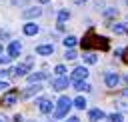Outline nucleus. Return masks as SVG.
<instances>
[{
	"label": "nucleus",
	"mask_w": 128,
	"mask_h": 122,
	"mask_svg": "<svg viewBox=\"0 0 128 122\" xmlns=\"http://www.w3.org/2000/svg\"><path fill=\"white\" fill-rule=\"evenodd\" d=\"M40 14H42L40 8H26V10H22V18H36Z\"/></svg>",
	"instance_id": "f8f14e48"
},
{
	"label": "nucleus",
	"mask_w": 128,
	"mask_h": 122,
	"mask_svg": "<svg viewBox=\"0 0 128 122\" xmlns=\"http://www.w3.org/2000/svg\"><path fill=\"white\" fill-rule=\"evenodd\" d=\"M10 74H14V70H10V68H2L0 70V78H8Z\"/></svg>",
	"instance_id": "5701e85b"
},
{
	"label": "nucleus",
	"mask_w": 128,
	"mask_h": 122,
	"mask_svg": "<svg viewBox=\"0 0 128 122\" xmlns=\"http://www.w3.org/2000/svg\"><path fill=\"white\" fill-rule=\"evenodd\" d=\"M104 82H106V86H110V88H114L118 82H120V78H118V74H114V72H108L106 76H104Z\"/></svg>",
	"instance_id": "6e6552de"
},
{
	"label": "nucleus",
	"mask_w": 128,
	"mask_h": 122,
	"mask_svg": "<svg viewBox=\"0 0 128 122\" xmlns=\"http://www.w3.org/2000/svg\"><path fill=\"white\" fill-rule=\"evenodd\" d=\"M10 60H12L10 56H2V54H0V64H8Z\"/></svg>",
	"instance_id": "a878e982"
},
{
	"label": "nucleus",
	"mask_w": 128,
	"mask_h": 122,
	"mask_svg": "<svg viewBox=\"0 0 128 122\" xmlns=\"http://www.w3.org/2000/svg\"><path fill=\"white\" fill-rule=\"evenodd\" d=\"M54 72H56V74H58V78H60V76H64V72H66V68H64L62 64H58V66L54 68Z\"/></svg>",
	"instance_id": "b1692460"
},
{
	"label": "nucleus",
	"mask_w": 128,
	"mask_h": 122,
	"mask_svg": "<svg viewBox=\"0 0 128 122\" xmlns=\"http://www.w3.org/2000/svg\"><path fill=\"white\" fill-rule=\"evenodd\" d=\"M18 96H20V92H18L16 88H10L8 92H4V98H2L0 104H4V106H14L16 100H18Z\"/></svg>",
	"instance_id": "7ed1b4c3"
},
{
	"label": "nucleus",
	"mask_w": 128,
	"mask_h": 122,
	"mask_svg": "<svg viewBox=\"0 0 128 122\" xmlns=\"http://www.w3.org/2000/svg\"><path fill=\"white\" fill-rule=\"evenodd\" d=\"M108 120H110V122H122V114H120V112H114V114L108 116Z\"/></svg>",
	"instance_id": "412c9836"
},
{
	"label": "nucleus",
	"mask_w": 128,
	"mask_h": 122,
	"mask_svg": "<svg viewBox=\"0 0 128 122\" xmlns=\"http://www.w3.org/2000/svg\"><path fill=\"white\" fill-rule=\"evenodd\" d=\"M82 50H90V48H100V50H108V38L98 36L94 30H88L86 36L82 38Z\"/></svg>",
	"instance_id": "f257e3e1"
},
{
	"label": "nucleus",
	"mask_w": 128,
	"mask_h": 122,
	"mask_svg": "<svg viewBox=\"0 0 128 122\" xmlns=\"http://www.w3.org/2000/svg\"><path fill=\"white\" fill-rule=\"evenodd\" d=\"M0 52H2V44H0Z\"/></svg>",
	"instance_id": "c9c22d12"
},
{
	"label": "nucleus",
	"mask_w": 128,
	"mask_h": 122,
	"mask_svg": "<svg viewBox=\"0 0 128 122\" xmlns=\"http://www.w3.org/2000/svg\"><path fill=\"white\" fill-rule=\"evenodd\" d=\"M74 106H76V108H80V110H84V106H86V100H84L82 96H78V98L74 100Z\"/></svg>",
	"instance_id": "aec40b11"
},
{
	"label": "nucleus",
	"mask_w": 128,
	"mask_h": 122,
	"mask_svg": "<svg viewBox=\"0 0 128 122\" xmlns=\"http://www.w3.org/2000/svg\"><path fill=\"white\" fill-rule=\"evenodd\" d=\"M76 2H78V4H80V2H84V0H76Z\"/></svg>",
	"instance_id": "72a5a7b5"
},
{
	"label": "nucleus",
	"mask_w": 128,
	"mask_h": 122,
	"mask_svg": "<svg viewBox=\"0 0 128 122\" xmlns=\"http://www.w3.org/2000/svg\"><path fill=\"white\" fill-rule=\"evenodd\" d=\"M40 90H42V88H40V84H36V86L32 84V86H28V88H26V90L22 92V96H24V98H30V96H34V94H38Z\"/></svg>",
	"instance_id": "4468645a"
},
{
	"label": "nucleus",
	"mask_w": 128,
	"mask_h": 122,
	"mask_svg": "<svg viewBox=\"0 0 128 122\" xmlns=\"http://www.w3.org/2000/svg\"><path fill=\"white\" fill-rule=\"evenodd\" d=\"M112 30H114L116 34H124V26H122V24H114V26H112Z\"/></svg>",
	"instance_id": "393cba45"
},
{
	"label": "nucleus",
	"mask_w": 128,
	"mask_h": 122,
	"mask_svg": "<svg viewBox=\"0 0 128 122\" xmlns=\"http://www.w3.org/2000/svg\"><path fill=\"white\" fill-rule=\"evenodd\" d=\"M82 58H84V62H86V64H96V60H98L94 54H84Z\"/></svg>",
	"instance_id": "6ab92c4d"
},
{
	"label": "nucleus",
	"mask_w": 128,
	"mask_h": 122,
	"mask_svg": "<svg viewBox=\"0 0 128 122\" xmlns=\"http://www.w3.org/2000/svg\"><path fill=\"white\" fill-rule=\"evenodd\" d=\"M70 106H72V100H70L68 96H60V98H58V102H56V110H54V114H52V116H54L56 120L64 118V116L68 114Z\"/></svg>",
	"instance_id": "f03ea898"
},
{
	"label": "nucleus",
	"mask_w": 128,
	"mask_h": 122,
	"mask_svg": "<svg viewBox=\"0 0 128 122\" xmlns=\"http://www.w3.org/2000/svg\"><path fill=\"white\" fill-rule=\"evenodd\" d=\"M66 122H80V118H78V116H70Z\"/></svg>",
	"instance_id": "bb28decb"
},
{
	"label": "nucleus",
	"mask_w": 128,
	"mask_h": 122,
	"mask_svg": "<svg viewBox=\"0 0 128 122\" xmlns=\"http://www.w3.org/2000/svg\"><path fill=\"white\" fill-rule=\"evenodd\" d=\"M64 58H66V60H74V58H76V52H74L72 48H66V54H64Z\"/></svg>",
	"instance_id": "4be33fe9"
},
{
	"label": "nucleus",
	"mask_w": 128,
	"mask_h": 122,
	"mask_svg": "<svg viewBox=\"0 0 128 122\" xmlns=\"http://www.w3.org/2000/svg\"><path fill=\"white\" fill-rule=\"evenodd\" d=\"M52 52H54V46H52V44H42V46L36 48V54H40V56H48V54H52Z\"/></svg>",
	"instance_id": "ddd939ff"
},
{
	"label": "nucleus",
	"mask_w": 128,
	"mask_h": 122,
	"mask_svg": "<svg viewBox=\"0 0 128 122\" xmlns=\"http://www.w3.org/2000/svg\"><path fill=\"white\" fill-rule=\"evenodd\" d=\"M74 88L80 90V92H82V90L88 92V90H90V84H88V82H74Z\"/></svg>",
	"instance_id": "f3484780"
},
{
	"label": "nucleus",
	"mask_w": 128,
	"mask_h": 122,
	"mask_svg": "<svg viewBox=\"0 0 128 122\" xmlns=\"http://www.w3.org/2000/svg\"><path fill=\"white\" fill-rule=\"evenodd\" d=\"M44 78H48L46 72H32V74H28V82H30V84H34V82L38 84V82H42Z\"/></svg>",
	"instance_id": "0eeeda50"
},
{
	"label": "nucleus",
	"mask_w": 128,
	"mask_h": 122,
	"mask_svg": "<svg viewBox=\"0 0 128 122\" xmlns=\"http://www.w3.org/2000/svg\"><path fill=\"white\" fill-rule=\"evenodd\" d=\"M18 54H20V42L14 40V42H10V46H8V56H10V58H16Z\"/></svg>",
	"instance_id": "1a4fd4ad"
},
{
	"label": "nucleus",
	"mask_w": 128,
	"mask_h": 122,
	"mask_svg": "<svg viewBox=\"0 0 128 122\" xmlns=\"http://www.w3.org/2000/svg\"><path fill=\"white\" fill-rule=\"evenodd\" d=\"M0 122H4V118H2V116H0Z\"/></svg>",
	"instance_id": "f704fd0d"
},
{
	"label": "nucleus",
	"mask_w": 128,
	"mask_h": 122,
	"mask_svg": "<svg viewBox=\"0 0 128 122\" xmlns=\"http://www.w3.org/2000/svg\"><path fill=\"white\" fill-rule=\"evenodd\" d=\"M32 68V58H28L26 62H22V64H18L16 68H14V74H18V76H22V74H26L28 70Z\"/></svg>",
	"instance_id": "39448f33"
},
{
	"label": "nucleus",
	"mask_w": 128,
	"mask_h": 122,
	"mask_svg": "<svg viewBox=\"0 0 128 122\" xmlns=\"http://www.w3.org/2000/svg\"><path fill=\"white\" fill-rule=\"evenodd\" d=\"M0 38H8V32L6 30H0Z\"/></svg>",
	"instance_id": "cd10ccee"
},
{
	"label": "nucleus",
	"mask_w": 128,
	"mask_h": 122,
	"mask_svg": "<svg viewBox=\"0 0 128 122\" xmlns=\"http://www.w3.org/2000/svg\"><path fill=\"white\" fill-rule=\"evenodd\" d=\"M40 2H42V4H46V2H48V0H40Z\"/></svg>",
	"instance_id": "473e14b6"
},
{
	"label": "nucleus",
	"mask_w": 128,
	"mask_h": 122,
	"mask_svg": "<svg viewBox=\"0 0 128 122\" xmlns=\"http://www.w3.org/2000/svg\"><path fill=\"white\" fill-rule=\"evenodd\" d=\"M122 58H124V62H126V64H128V48H126V50H124V56H122Z\"/></svg>",
	"instance_id": "c756f323"
},
{
	"label": "nucleus",
	"mask_w": 128,
	"mask_h": 122,
	"mask_svg": "<svg viewBox=\"0 0 128 122\" xmlns=\"http://www.w3.org/2000/svg\"><path fill=\"white\" fill-rule=\"evenodd\" d=\"M88 118L92 120V122H100L102 118H106V114L100 110V108H94V110H90V114H88Z\"/></svg>",
	"instance_id": "9b49d317"
},
{
	"label": "nucleus",
	"mask_w": 128,
	"mask_h": 122,
	"mask_svg": "<svg viewBox=\"0 0 128 122\" xmlns=\"http://www.w3.org/2000/svg\"><path fill=\"white\" fill-rule=\"evenodd\" d=\"M4 88H8V84H6L4 80H0V90H4Z\"/></svg>",
	"instance_id": "c85d7f7f"
},
{
	"label": "nucleus",
	"mask_w": 128,
	"mask_h": 122,
	"mask_svg": "<svg viewBox=\"0 0 128 122\" xmlns=\"http://www.w3.org/2000/svg\"><path fill=\"white\" fill-rule=\"evenodd\" d=\"M76 40H78L76 36H66V38H64L62 42H64V46H66V48H72V46L76 44Z\"/></svg>",
	"instance_id": "dca6fc26"
},
{
	"label": "nucleus",
	"mask_w": 128,
	"mask_h": 122,
	"mask_svg": "<svg viewBox=\"0 0 128 122\" xmlns=\"http://www.w3.org/2000/svg\"><path fill=\"white\" fill-rule=\"evenodd\" d=\"M86 76H88V70L84 66H78L72 70V82H86Z\"/></svg>",
	"instance_id": "20e7f679"
},
{
	"label": "nucleus",
	"mask_w": 128,
	"mask_h": 122,
	"mask_svg": "<svg viewBox=\"0 0 128 122\" xmlns=\"http://www.w3.org/2000/svg\"><path fill=\"white\" fill-rule=\"evenodd\" d=\"M124 82H126V84H128V74H126V76H124Z\"/></svg>",
	"instance_id": "7c9ffc66"
},
{
	"label": "nucleus",
	"mask_w": 128,
	"mask_h": 122,
	"mask_svg": "<svg viewBox=\"0 0 128 122\" xmlns=\"http://www.w3.org/2000/svg\"><path fill=\"white\" fill-rule=\"evenodd\" d=\"M38 108H40V112L48 114V112H52V102L46 100V98H40V100H38Z\"/></svg>",
	"instance_id": "9d476101"
},
{
	"label": "nucleus",
	"mask_w": 128,
	"mask_h": 122,
	"mask_svg": "<svg viewBox=\"0 0 128 122\" xmlns=\"http://www.w3.org/2000/svg\"><path fill=\"white\" fill-rule=\"evenodd\" d=\"M68 10H60V14H58V24H64L66 20H68Z\"/></svg>",
	"instance_id": "a211bd4d"
},
{
	"label": "nucleus",
	"mask_w": 128,
	"mask_h": 122,
	"mask_svg": "<svg viewBox=\"0 0 128 122\" xmlns=\"http://www.w3.org/2000/svg\"><path fill=\"white\" fill-rule=\"evenodd\" d=\"M124 96H128V88H126V90H124Z\"/></svg>",
	"instance_id": "2f4dec72"
},
{
	"label": "nucleus",
	"mask_w": 128,
	"mask_h": 122,
	"mask_svg": "<svg viewBox=\"0 0 128 122\" xmlns=\"http://www.w3.org/2000/svg\"><path fill=\"white\" fill-rule=\"evenodd\" d=\"M36 32H38V24H34V22L24 24V34H26V36H34Z\"/></svg>",
	"instance_id": "2eb2a0df"
},
{
	"label": "nucleus",
	"mask_w": 128,
	"mask_h": 122,
	"mask_svg": "<svg viewBox=\"0 0 128 122\" xmlns=\"http://www.w3.org/2000/svg\"><path fill=\"white\" fill-rule=\"evenodd\" d=\"M64 88H68V78L60 76V78L52 80V90H64Z\"/></svg>",
	"instance_id": "423d86ee"
}]
</instances>
